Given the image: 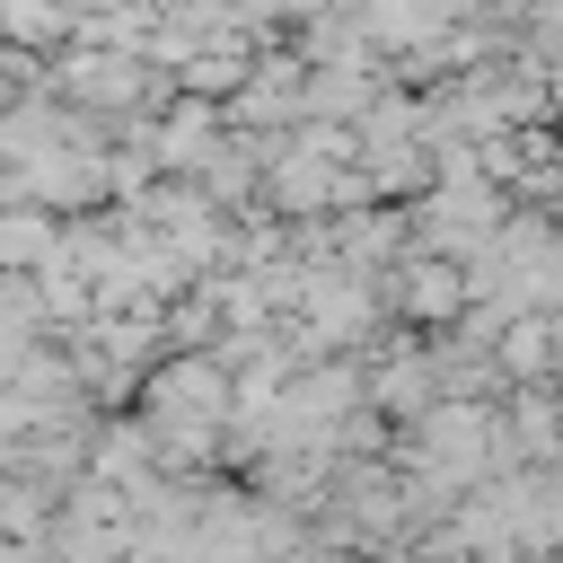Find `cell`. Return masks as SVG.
Instances as JSON below:
<instances>
[{
  "label": "cell",
  "mask_w": 563,
  "mask_h": 563,
  "mask_svg": "<svg viewBox=\"0 0 563 563\" xmlns=\"http://www.w3.org/2000/svg\"><path fill=\"white\" fill-rule=\"evenodd\" d=\"M405 282H413V290H405V308H413V317H449V308H457V299H466V290H457V273H449V264H413V273H405Z\"/></svg>",
  "instance_id": "cell-1"
}]
</instances>
